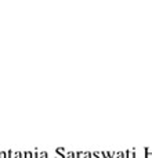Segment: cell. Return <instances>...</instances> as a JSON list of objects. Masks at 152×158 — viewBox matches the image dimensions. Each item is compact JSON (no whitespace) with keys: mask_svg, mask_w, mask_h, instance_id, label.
I'll use <instances>...</instances> for the list:
<instances>
[{"mask_svg":"<svg viewBox=\"0 0 152 158\" xmlns=\"http://www.w3.org/2000/svg\"><path fill=\"white\" fill-rule=\"evenodd\" d=\"M116 158H126V155H125V151H118V153H116Z\"/></svg>","mask_w":152,"mask_h":158,"instance_id":"cell-4","label":"cell"},{"mask_svg":"<svg viewBox=\"0 0 152 158\" xmlns=\"http://www.w3.org/2000/svg\"><path fill=\"white\" fill-rule=\"evenodd\" d=\"M0 158H7V153L0 151Z\"/></svg>","mask_w":152,"mask_h":158,"instance_id":"cell-7","label":"cell"},{"mask_svg":"<svg viewBox=\"0 0 152 158\" xmlns=\"http://www.w3.org/2000/svg\"><path fill=\"white\" fill-rule=\"evenodd\" d=\"M65 158H76V153L68 151V153H66V155H65Z\"/></svg>","mask_w":152,"mask_h":158,"instance_id":"cell-2","label":"cell"},{"mask_svg":"<svg viewBox=\"0 0 152 158\" xmlns=\"http://www.w3.org/2000/svg\"><path fill=\"white\" fill-rule=\"evenodd\" d=\"M91 158H102L101 153H91Z\"/></svg>","mask_w":152,"mask_h":158,"instance_id":"cell-6","label":"cell"},{"mask_svg":"<svg viewBox=\"0 0 152 158\" xmlns=\"http://www.w3.org/2000/svg\"><path fill=\"white\" fill-rule=\"evenodd\" d=\"M24 155H25V158H33V153H31V151H25Z\"/></svg>","mask_w":152,"mask_h":158,"instance_id":"cell-5","label":"cell"},{"mask_svg":"<svg viewBox=\"0 0 152 158\" xmlns=\"http://www.w3.org/2000/svg\"><path fill=\"white\" fill-rule=\"evenodd\" d=\"M84 158H91V153L86 151V153H84Z\"/></svg>","mask_w":152,"mask_h":158,"instance_id":"cell-8","label":"cell"},{"mask_svg":"<svg viewBox=\"0 0 152 158\" xmlns=\"http://www.w3.org/2000/svg\"><path fill=\"white\" fill-rule=\"evenodd\" d=\"M37 158H49V155H47V151H40L39 155H37Z\"/></svg>","mask_w":152,"mask_h":158,"instance_id":"cell-3","label":"cell"},{"mask_svg":"<svg viewBox=\"0 0 152 158\" xmlns=\"http://www.w3.org/2000/svg\"><path fill=\"white\" fill-rule=\"evenodd\" d=\"M125 155H126V158H137L138 157L136 150H127V151H125Z\"/></svg>","mask_w":152,"mask_h":158,"instance_id":"cell-1","label":"cell"}]
</instances>
